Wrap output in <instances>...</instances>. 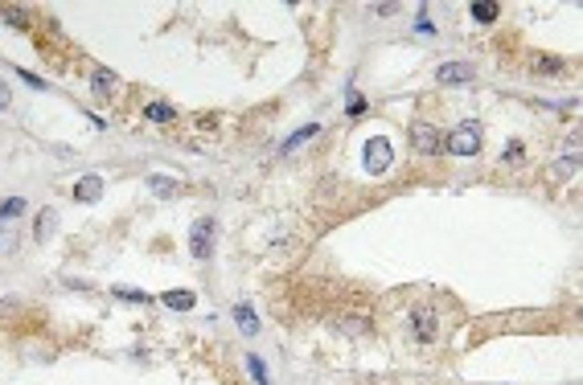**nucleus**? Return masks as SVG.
Instances as JSON below:
<instances>
[{
    "label": "nucleus",
    "instance_id": "f257e3e1",
    "mask_svg": "<svg viewBox=\"0 0 583 385\" xmlns=\"http://www.w3.org/2000/svg\"><path fill=\"white\" fill-rule=\"evenodd\" d=\"M444 152H452V156H477L481 152V123H460L444 140Z\"/></svg>",
    "mask_w": 583,
    "mask_h": 385
},
{
    "label": "nucleus",
    "instance_id": "f03ea898",
    "mask_svg": "<svg viewBox=\"0 0 583 385\" xmlns=\"http://www.w3.org/2000/svg\"><path fill=\"white\" fill-rule=\"evenodd\" d=\"M362 160H366V172H386L390 168V160H395V144L386 140V135H374V140H366V148H362Z\"/></svg>",
    "mask_w": 583,
    "mask_h": 385
},
{
    "label": "nucleus",
    "instance_id": "7ed1b4c3",
    "mask_svg": "<svg viewBox=\"0 0 583 385\" xmlns=\"http://www.w3.org/2000/svg\"><path fill=\"white\" fill-rule=\"evenodd\" d=\"M411 148L419 152V156H440L444 152V135H440V127H432V123H411Z\"/></svg>",
    "mask_w": 583,
    "mask_h": 385
},
{
    "label": "nucleus",
    "instance_id": "20e7f679",
    "mask_svg": "<svg viewBox=\"0 0 583 385\" xmlns=\"http://www.w3.org/2000/svg\"><path fill=\"white\" fill-rule=\"evenodd\" d=\"M189 254L193 258H210L214 254V222L210 217L193 222V230H189Z\"/></svg>",
    "mask_w": 583,
    "mask_h": 385
},
{
    "label": "nucleus",
    "instance_id": "39448f33",
    "mask_svg": "<svg viewBox=\"0 0 583 385\" xmlns=\"http://www.w3.org/2000/svg\"><path fill=\"white\" fill-rule=\"evenodd\" d=\"M411 336H415V341H436V312L415 308V312H411Z\"/></svg>",
    "mask_w": 583,
    "mask_h": 385
},
{
    "label": "nucleus",
    "instance_id": "423d86ee",
    "mask_svg": "<svg viewBox=\"0 0 583 385\" xmlns=\"http://www.w3.org/2000/svg\"><path fill=\"white\" fill-rule=\"evenodd\" d=\"M436 78H440V82H469V78H473V66H469V62H448V66L436 70Z\"/></svg>",
    "mask_w": 583,
    "mask_h": 385
},
{
    "label": "nucleus",
    "instance_id": "0eeeda50",
    "mask_svg": "<svg viewBox=\"0 0 583 385\" xmlns=\"http://www.w3.org/2000/svg\"><path fill=\"white\" fill-rule=\"evenodd\" d=\"M99 193H103V181H99V176H82V181L74 185V197H78V201H86V205H90V201H99Z\"/></svg>",
    "mask_w": 583,
    "mask_h": 385
},
{
    "label": "nucleus",
    "instance_id": "6e6552de",
    "mask_svg": "<svg viewBox=\"0 0 583 385\" xmlns=\"http://www.w3.org/2000/svg\"><path fill=\"white\" fill-rule=\"evenodd\" d=\"M90 86H95V94H103V98H111L119 82H115V74H111V70H95V74H90Z\"/></svg>",
    "mask_w": 583,
    "mask_h": 385
},
{
    "label": "nucleus",
    "instance_id": "1a4fd4ad",
    "mask_svg": "<svg viewBox=\"0 0 583 385\" xmlns=\"http://www.w3.org/2000/svg\"><path fill=\"white\" fill-rule=\"evenodd\" d=\"M160 300H164V308H173V312H189V308L197 304V295H193V291H164Z\"/></svg>",
    "mask_w": 583,
    "mask_h": 385
},
{
    "label": "nucleus",
    "instance_id": "9d476101",
    "mask_svg": "<svg viewBox=\"0 0 583 385\" xmlns=\"http://www.w3.org/2000/svg\"><path fill=\"white\" fill-rule=\"evenodd\" d=\"M144 119H148V123H173L177 111H173L169 103H148V107H144Z\"/></svg>",
    "mask_w": 583,
    "mask_h": 385
},
{
    "label": "nucleus",
    "instance_id": "9b49d317",
    "mask_svg": "<svg viewBox=\"0 0 583 385\" xmlns=\"http://www.w3.org/2000/svg\"><path fill=\"white\" fill-rule=\"evenodd\" d=\"M234 320H238L243 336H255V332H259V316H255V312H251L247 304H238V308H234Z\"/></svg>",
    "mask_w": 583,
    "mask_h": 385
},
{
    "label": "nucleus",
    "instance_id": "f8f14e48",
    "mask_svg": "<svg viewBox=\"0 0 583 385\" xmlns=\"http://www.w3.org/2000/svg\"><path fill=\"white\" fill-rule=\"evenodd\" d=\"M148 189H152L156 197H173V193H177V181H173V176H160V172H152V176H148Z\"/></svg>",
    "mask_w": 583,
    "mask_h": 385
},
{
    "label": "nucleus",
    "instance_id": "ddd939ff",
    "mask_svg": "<svg viewBox=\"0 0 583 385\" xmlns=\"http://www.w3.org/2000/svg\"><path fill=\"white\" fill-rule=\"evenodd\" d=\"M473 21L477 25H493L497 21V4H473Z\"/></svg>",
    "mask_w": 583,
    "mask_h": 385
},
{
    "label": "nucleus",
    "instance_id": "4468645a",
    "mask_svg": "<svg viewBox=\"0 0 583 385\" xmlns=\"http://www.w3.org/2000/svg\"><path fill=\"white\" fill-rule=\"evenodd\" d=\"M53 222H58V213H53V209H41V213H37V238H49Z\"/></svg>",
    "mask_w": 583,
    "mask_h": 385
},
{
    "label": "nucleus",
    "instance_id": "2eb2a0df",
    "mask_svg": "<svg viewBox=\"0 0 583 385\" xmlns=\"http://www.w3.org/2000/svg\"><path fill=\"white\" fill-rule=\"evenodd\" d=\"M21 213H25V201H21V197H8V201L0 205V217H4V222H8V217H21Z\"/></svg>",
    "mask_w": 583,
    "mask_h": 385
},
{
    "label": "nucleus",
    "instance_id": "dca6fc26",
    "mask_svg": "<svg viewBox=\"0 0 583 385\" xmlns=\"http://www.w3.org/2000/svg\"><path fill=\"white\" fill-rule=\"evenodd\" d=\"M0 16H4L8 25H16V29H29V16H25L21 8H0Z\"/></svg>",
    "mask_w": 583,
    "mask_h": 385
},
{
    "label": "nucleus",
    "instance_id": "f3484780",
    "mask_svg": "<svg viewBox=\"0 0 583 385\" xmlns=\"http://www.w3.org/2000/svg\"><path fill=\"white\" fill-rule=\"evenodd\" d=\"M312 135H317V123H308L304 131H296V135H292V140L284 144V152H292V148H300V144H304V140H312Z\"/></svg>",
    "mask_w": 583,
    "mask_h": 385
},
{
    "label": "nucleus",
    "instance_id": "a211bd4d",
    "mask_svg": "<svg viewBox=\"0 0 583 385\" xmlns=\"http://www.w3.org/2000/svg\"><path fill=\"white\" fill-rule=\"evenodd\" d=\"M115 300H132V304H148L152 295H144V291H136V287H115Z\"/></svg>",
    "mask_w": 583,
    "mask_h": 385
},
{
    "label": "nucleus",
    "instance_id": "6ab92c4d",
    "mask_svg": "<svg viewBox=\"0 0 583 385\" xmlns=\"http://www.w3.org/2000/svg\"><path fill=\"white\" fill-rule=\"evenodd\" d=\"M534 70H538V74H563V62H559V57H538Z\"/></svg>",
    "mask_w": 583,
    "mask_h": 385
},
{
    "label": "nucleus",
    "instance_id": "aec40b11",
    "mask_svg": "<svg viewBox=\"0 0 583 385\" xmlns=\"http://www.w3.org/2000/svg\"><path fill=\"white\" fill-rule=\"evenodd\" d=\"M247 369H251V377H255L259 385H267V369H263V361H259V357H247Z\"/></svg>",
    "mask_w": 583,
    "mask_h": 385
},
{
    "label": "nucleus",
    "instance_id": "412c9836",
    "mask_svg": "<svg viewBox=\"0 0 583 385\" xmlns=\"http://www.w3.org/2000/svg\"><path fill=\"white\" fill-rule=\"evenodd\" d=\"M366 107H370V103H366V98H362V94H353V98H349V107H345V111H349V119H358V115H366Z\"/></svg>",
    "mask_w": 583,
    "mask_h": 385
},
{
    "label": "nucleus",
    "instance_id": "4be33fe9",
    "mask_svg": "<svg viewBox=\"0 0 583 385\" xmlns=\"http://www.w3.org/2000/svg\"><path fill=\"white\" fill-rule=\"evenodd\" d=\"M518 160H522V144H518V140H514V144H510V148H506V164H518Z\"/></svg>",
    "mask_w": 583,
    "mask_h": 385
},
{
    "label": "nucleus",
    "instance_id": "5701e85b",
    "mask_svg": "<svg viewBox=\"0 0 583 385\" xmlns=\"http://www.w3.org/2000/svg\"><path fill=\"white\" fill-rule=\"evenodd\" d=\"M415 33H423V37H432V33H436V25H432L427 16H419V21H415Z\"/></svg>",
    "mask_w": 583,
    "mask_h": 385
},
{
    "label": "nucleus",
    "instance_id": "b1692460",
    "mask_svg": "<svg viewBox=\"0 0 583 385\" xmlns=\"http://www.w3.org/2000/svg\"><path fill=\"white\" fill-rule=\"evenodd\" d=\"M21 78H25V82H29V86H37V90H45V78H37V74H33V70H21Z\"/></svg>",
    "mask_w": 583,
    "mask_h": 385
},
{
    "label": "nucleus",
    "instance_id": "393cba45",
    "mask_svg": "<svg viewBox=\"0 0 583 385\" xmlns=\"http://www.w3.org/2000/svg\"><path fill=\"white\" fill-rule=\"evenodd\" d=\"M370 328V320L362 316V320H345V332H366Z\"/></svg>",
    "mask_w": 583,
    "mask_h": 385
},
{
    "label": "nucleus",
    "instance_id": "a878e982",
    "mask_svg": "<svg viewBox=\"0 0 583 385\" xmlns=\"http://www.w3.org/2000/svg\"><path fill=\"white\" fill-rule=\"evenodd\" d=\"M4 107H8V86L0 82V111H4Z\"/></svg>",
    "mask_w": 583,
    "mask_h": 385
}]
</instances>
